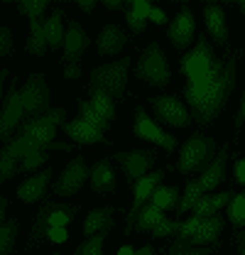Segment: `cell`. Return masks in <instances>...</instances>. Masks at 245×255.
Returning a JSON list of instances; mask_svg holds the SVG:
<instances>
[{
	"label": "cell",
	"mask_w": 245,
	"mask_h": 255,
	"mask_svg": "<svg viewBox=\"0 0 245 255\" xmlns=\"http://www.w3.org/2000/svg\"><path fill=\"white\" fill-rule=\"evenodd\" d=\"M64 132L76 142V145H93V142H108L106 137H103V132L101 130H96L91 128L89 123H84L81 118H76V121H71V123H64Z\"/></svg>",
	"instance_id": "cell-19"
},
{
	"label": "cell",
	"mask_w": 245,
	"mask_h": 255,
	"mask_svg": "<svg viewBox=\"0 0 245 255\" xmlns=\"http://www.w3.org/2000/svg\"><path fill=\"white\" fill-rule=\"evenodd\" d=\"M214 155H216V140L194 132L186 145L182 147V155H179V162H177V169L182 174H194V172H204L211 162H214Z\"/></svg>",
	"instance_id": "cell-2"
},
{
	"label": "cell",
	"mask_w": 245,
	"mask_h": 255,
	"mask_svg": "<svg viewBox=\"0 0 245 255\" xmlns=\"http://www.w3.org/2000/svg\"><path fill=\"white\" fill-rule=\"evenodd\" d=\"M47 0H22V2H17V10L22 12V15H27L30 20H39V15L47 10Z\"/></svg>",
	"instance_id": "cell-35"
},
{
	"label": "cell",
	"mask_w": 245,
	"mask_h": 255,
	"mask_svg": "<svg viewBox=\"0 0 245 255\" xmlns=\"http://www.w3.org/2000/svg\"><path fill=\"white\" fill-rule=\"evenodd\" d=\"M236 243H238V251H241V255H245V236H236Z\"/></svg>",
	"instance_id": "cell-52"
},
{
	"label": "cell",
	"mask_w": 245,
	"mask_h": 255,
	"mask_svg": "<svg viewBox=\"0 0 245 255\" xmlns=\"http://www.w3.org/2000/svg\"><path fill=\"white\" fill-rule=\"evenodd\" d=\"M103 5H106L108 10H122V7H125V2H121V0H103Z\"/></svg>",
	"instance_id": "cell-48"
},
{
	"label": "cell",
	"mask_w": 245,
	"mask_h": 255,
	"mask_svg": "<svg viewBox=\"0 0 245 255\" xmlns=\"http://www.w3.org/2000/svg\"><path fill=\"white\" fill-rule=\"evenodd\" d=\"M177 199H179V189L177 187H157L152 191V199H150V204H154L157 209H174L177 206Z\"/></svg>",
	"instance_id": "cell-32"
},
{
	"label": "cell",
	"mask_w": 245,
	"mask_h": 255,
	"mask_svg": "<svg viewBox=\"0 0 245 255\" xmlns=\"http://www.w3.org/2000/svg\"><path fill=\"white\" fill-rule=\"evenodd\" d=\"M12 52V34L7 27H0V59Z\"/></svg>",
	"instance_id": "cell-41"
},
{
	"label": "cell",
	"mask_w": 245,
	"mask_h": 255,
	"mask_svg": "<svg viewBox=\"0 0 245 255\" xmlns=\"http://www.w3.org/2000/svg\"><path fill=\"white\" fill-rule=\"evenodd\" d=\"M127 66H130V57H122L121 62L96 66L91 71V84L89 86L106 91L111 98H122L125 81H127Z\"/></svg>",
	"instance_id": "cell-4"
},
{
	"label": "cell",
	"mask_w": 245,
	"mask_h": 255,
	"mask_svg": "<svg viewBox=\"0 0 245 255\" xmlns=\"http://www.w3.org/2000/svg\"><path fill=\"white\" fill-rule=\"evenodd\" d=\"M113 159H118V164L125 172V179L130 184H135L137 179H142L150 172V167L157 159V152L154 150H125V152H118Z\"/></svg>",
	"instance_id": "cell-10"
},
{
	"label": "cell",
	"mask_w": 245,
	"mask_h": 255,
	"mask_svg": "<svg viewBox=\"0 0 245 255\" xmlns=\"http://www.w3.org/2000/svg\"><path fill=\"white\" fill-rule=\"evenodd\" d=\"M79 118L84 123H89L91 128H96V130H101V132H106L111 128V123L91 106V101H79Z\"/></svg>",
	"instance_id": "cell-30"
},
{
	"label": "cell",
	"mask_w": 245,
	"mask_h": 255,
	"mask_svg": "<svg viewBox=\"0 0 245 255\" xmlns=\"http://www.w3.org/2000/svg\"><path fill=\"white\" fill-rule=\"evenodd\" d=\"M179 228H182V221H169V219H164V221H159L152 228V236L154 238H169V236H177Z\"/></svg>",
	"instance_id": "cell-37"
},
{
	"label": "cell",
	"mask_w": 245,
	"mask_h": 255,
	"mask_svg": "<svg viewBox=\"0 0 245 255\" xmlns=\"http://www.w3.org/2000/svg\"><path fill=\"white\" fill-rule=\"evenodd\" d=\"M245 123V94L241 98V111H238V116H236V130H241V126Z\"/></svg>",
	"instance_id": "cell-47"
},
{
	"label": "cell",
	"mask_w": 245,
	"mask_h": 255,
	"mask_svg": "<svg viewBox=\"0 0 245 255\" xmlns=\"http://www.w3.org/2000/svg\"><path fill=\"white\" fill-rule=\"evenodd\" d=\"M79 76H81L79 64H66L64 66V79H79Z\"/></svg>",
	"instance_id": "cell-45"
},
{
	"label": "cell",
	"mask_w": 245,
	"mask_h": 255,
	"mask_svg": "<svg viewBox=\"0 0 245 255\" xmlns=\"http://www.w3.org/2000/svg\"><path fill=\"white\" fill-rule=\"evenodd\" d=\"M47 37H44V25L39 22V20H32L30 22V37H27V44H25V49L34 54V57H44V52H47Z\"/></svg>",
	"instance_id": "cell-26"
},
{
	"label": "cell",
	"mask_w": 245,
	"mask_h": 255,
	"mask_svg": "<svg viewBox=\"0 0 245 255\" xmlns=\"http://www.w3.org/2000/svg\"><path fill=\"white\" fill-rule=\"evenodd\" d=\"M61 17H64V12L57 7V10H52L49 20H44V37H47L49 47H59L64 42V22H61Z\"/></svg>",
	"instance_id": "cell-25"
},
{
	"label": "cell",
	"mask_w": 245,
	"mask_h": 255,
	"mask_svg": "<svg viewBox=\"0 0 245 255\" xmlns=\"http://www.w3.org/2000/svg\"><path fill=\"white\" fill-rule=\"evenodd\" d=\"M49 179H52V167H44V172H39V174H34L30 179H25V182L17 187V196H20L25 204H32V201L42 199V194L47 189Z\"/></svg>",
	"instance_id": "cell-18"
},
{
	"label": "cell",
	"mask_w": 245,
	"mask_h": 255,
	"mask_svg": "<svg viewBox=\"0 0 245 255\" xmlns=\"http://www.w3.org/2000/svg\"><path fill=\"white\" fill-rule=\"evenodd\" d=\"M204 20H206L209 32L214 34V39L218 44H223L228 39V27H226V12H223V7L216 5V2H209L204 7Z\"/></svg>",
	"instance_id": "cell-21"
},
{
	"label": "cell",
	"mask_w": 245,
	"mask_h": 255,
	"mask_svg": "<svg viewBox=\"0 0 245 255\" xmlns=\"http://www.w3.org/2000/svg\"><path fill=\"white\" fill-rule=\"evenodd\" d=\"M79 206H66V204H57V201H44V206L37 211V219L32 223L30 238L32 246L42 238H47L49 228H66V223L76 216Z\"/></svg>",
	"instance_id": "cell-3"
},
{
	"label": "cell",
	"mask_w": 245,
	"mask_h": 255,
	"mask_svg": "<svg viewBox=\"0 0 245 255\" xmlns=\"http://www.w3.org/2000/svg\"><path fill=\"white\" fill-rule=\"evenodd\" d=\"M231 199H233V191L231 189L221 191V194H204V196L196 201V206H194V216L209 219V216H214L221 206H226Z\"/></svg>",
	"instance_id": "cell-23"
},
{
	"label": "cell",
	"mask_w": 245,
	"mask_h": 255,
	"mask_svg": "<svg viewBox=\"0 0 245 255\" xmlns=\"http://www.w3.org/2000/svg\"><path fill=\"white\" fill-rule=\"evenodd\" d=\"M15 172H17V159L7 155V150L2 147L0 150V184L7 182L10 177H15Z\"/></svg>",
	"instance_id": "cell-36"
},
{
	"label": "cell",
	"mask_w": 245,
	"mask_h": 255,
	"mask_svg": "<svg viewBox=\"0 0 245 255\" xmlns=\"http://www.w3.org/2000/svg\"><path fill=\"white\" fill-rule=\"evenodd\" d=\"M216 59V52L214 47H211V42L206 39V34L201 32L199 37H196V42H194V49L191 52H186L182 57V74L186 79H194V76H199V74H204Z\"/></svg>",
	"instance_id": "cell-7"
},
{
	"label": "cell",
	"mask_w": 245,
	"mask_h": 255,
	"mask_svg": "<svg viewBox=\"0 0 245 255\" xmlns=\"http://www.w3.org/2000/svg\"><path fill=\"white\" fill-rule=\"evenodd\" d=\"M162 179H164V172H150V174H145L142 179H137L135 184H132V206H130V211H127V233L135 228V219H137V214H140V209L145 206V204H150V199H152V191L162 184Z\"/></svg>",
	"instance_id": "cell-11"
},
{
	"label": "cell",
	"mask_w": 245,
	"mask_h": 255,
	"mask_svg": "<svg viewBox=\"0 0 245 255\" xmlns=\"http://www.w3.org/2000/svg\"><path fill=\"white\" fill-rule=\"evenodd\" d=\"M226 162H228V145H223V147H221V152L214 157V162L201 172L199 184H201L204 194H206V191H211V189H216V187L221 184V179L226 177Z\"/></svg>",
	"instance_id": "cell-17"
},
{
	"label": "cell",
	"mask_w": 245,
	"mask_h": 255,
	"mask_svg": "<svg viewBox=\"0 0 245 255\" xmlns=\"http://www.w3.org/2000/svg\"><path fill=\"white\" fill-rule=\"evenodd\" d=\"M236 66H238V54H233L231 59L216 57L214 64L204 74L186 79L184 101L189 103L191 118L199 126H211L226 108L228 98L236 89Z\"/></svg>",
	"instance_id": "cell-1"
},
{
	"label": "cell",
	"mask_w": 245,
	"mask_h": 255,
	"mask_svg": "<svg viewBox=\"0 0 245 255\" xmlns=\"http://www.w3.org/2000/svg\"><path fill=\"white\" fill-rule=\"evenodd\" d=\"M111 228H113V223H108V226H103L98 233H93L89 241H84L74 255H103V241L108 238V233H111Z\"/></svg>",
	"instance_id": "cell-28"
},
{
	"label": "cell",
	"mask_w": 245,
	"mask_h": 255,
	"mask_svg": "<svg viewBox=\"0 0 245 255\" xmlns=\"http://www.w3.org/2000/svg\"><path fill=\"white\" fill-rule=\"evenodd\" d=\"M20 98H22V121H30V118L47 113L49 111V89H47L44 76L42 74H30Z\"/></svg>",
	"instance_id": "cell-6"
},
{
	"label": "cell",
	"mask_w": 245,
	"mask_h": 255,
	"mask_svg": "<svg viewBox=\"0 0 245 255\" xmlns=\"http://www.w3.org/2000/svg\"><path fill=\"white\" fill-rule=\"evenodd\" d=\"M118 255H135V251H132L130 246H122L121 251H118Z\"/></svg>",
	"instance_id": "cell-53"
},
{
	"label": "cell",
	"mask_w": 245,
	"mask_h": 255,
	"mask_svg": "<svg viewBox=\"0 0 245 255\" xmlns=\"http://www.w3.org/2000/svg\"><path fill=\"white\" fill-rule=\"evenodd\" d=\"M15 236H17V221H10L0 226V255H10L15 246Z\"/></svg>",
	"instance_id": "cell-34"
},
{
	"label": "cell",
	"mask_w": 245,
	"mask_h": 255,
	"mask_svg": "<svg viewBox=\"0 0 245 255\" xmlns=\"http://www.w3.org/2000/svg\"><path fill=\"white\" fill-rule=\"evenodd\" d=\"M221 231H223V219H221L218 214L209 216V219H201L199 228H196L194 236L189 238V246H216Z\"/></svg>",
	"instance_id": "cell-16"
},
{
	"label": "cell",
	"mask_w": 245,
	"mask_h": 255,
	"mask_svg": "<svg viewBox=\"0 0 245 255\" xmlns=\"http://www.w3.org/2000/svg\"><path fill=\"white\" fill-rule=\"evenodd\" d=\"M44 159H49L47 157V150H37V152H32V155H27V157H22L20 167H17V172H32V169L42 167Z\"/></svg>",
	"instance_id": "cell-38"
},
{
	"label": "cell",
	"mask_w": 245,
	"mask_h": 255,
	"mask_svg": "<svg viewBox=\"0 0 245 255\" xmlns=\"http://www.w3.org/2000/svg\"><path fill=\"white\" fill-rule=\"evenodd\" d=\"M125 7H127V10H132L140 20H147V17H150V12H152V5H150L147 0H127V2H125Z\"/></svg>",
	"instance_id": "cell-39"
},
{
	"label": "cell",
	"mask_w": 245,
	"mask_h": 255,
	"mask_svg": "<svg viewBox=\"0 0 245 255\" xmlns=\"http://www.w3.org/2000/svg\"><path fill=\"white\" fill-rule=\"evenodd\" d=\"M150 20H152V22H157V25H164V22H167V15H164V10L152 7V12H150Z\"/></svg>",
	"instance_id": "cell-46"
},
{
	"label": "cell",
	"mask_w": 245,
	"mask_h": 255,
	"mask_svg": "<svg viewBox=\"0 0 245 255\" xmlns=\"http://www.w3.org/2000/svg\"><path fill=\"white\" fill-rule=\"evenodd\" d=\"M201 196H204L201 184H199V182H189V184H186V191H184V196L177 201V206H174L177 216L182 219V214H186L189 209H194V206H196V201H199Z\"/></svg>",
	"instance_id": "cell-31"
},
{
	"label": "cell",
	"mask_w": 245,
	"mask_h": 255,
	"mask_svg": "<svg viewBox=\"0 0 245 255\" xmlns=\"http://www.w3.org/2000/svg\"><path fill=\"white\" fill-rule=\"evenodd\" d=\"M89 94H91V106L111 123L113 118H116V103H113V98L106 94V91H101V89H93L89 86Z\"/></svg>",
	"instance_id": "cell-27"
},
{
	"label": "cell",
	"mask_w": 245,
	"mask_h": 255,
	"mask_svg": "<svg viewBox=\"0 0 245 255\" xmlns=\"http://www.w3.org/2000/svg\"><path fill=\"white\" fill-rule=\"evenodd\" d=\"M218 246H189V248H182L177 253H167V255H214Z\"/></svg>",
	"instance_id": "cell-40"
},
{
	"label": "cell",
	"mask_w": 245,
	"mask_h": 255,
	"mask_svg": "<svg viewBox=\"0 0 245 255\" xmlns=\"http://www.w3.org/2000/svg\"><path fill=\"white\" fill-rule=\"evenodd\" d=\"M89 34L84 32V27L79 22H69V30H66V37H64V62L69 64H76L81 59L84 49L89 47Z\"/></svg>",
	"instance_id": "cell-15"
},
{
	"label": "cell",
	"mask_w": 245,
	"mask_h": 255,
	"mask_svg": "<svg viewBox=\"0 0 245 255\" xmlns=\"http://www.w3.org/2000/svg\"><path fill=\"white\" fill-rule=\"evenodd\" d=\"M228 219L236 228H245V191L233 194V199L228 201Z\"/></svg>",
	"instance_id": "cell-33"
},
{
	"label": "cell",
	"mask_w": 245,
	"mask_h": 255,
	"mask_svg": "<svg viewBox=\"0 0 245 255\" xmlns=\"http://www.w3.org/2000/svg\"><path fill=\"white\" fill-rule=\"evenodd\" d=\"M167 34H169V42L177 49H186L194 42V15H191V10L186 5H182V10L177 12L174 22H169Z\"/></svg>",
	"instance_id": "cell-14"
},
{
	"label": "cell",
	"mask_w": 245,
	"mask_h": 255,
	"mask_svg": "<svg viewBox=\"0 0 245 255\" xmlns=\"http://www.w3.org/2000/svg\"><path fill=\"white\" fill-rule=\"evenodd\" d=\"M5 209H7V199L0 196V226H2V219H5Z\"/></svg>",
	"instance_id": "cell-50"
},
{
	"label": "cell",
	"mask_w": 245,
	"mask_h": 255,
	"mask_svg": "<svg viewBox=\"0 0 245 255\" xmlns=\"http://www.w3.org/2000/svg\"><path fill=\"white\" fill-rule=\"evenodd\" d=\"M233 177H236V182H238V184H245V159H238V162H236Z\"/></svg>",
	"instance_id": "cell-44"
},
{
	"label": "cell",
	"mask_w": 245,
	"mask_h": 255,
	"mask_svg": "<svg viewBox=\"0 0 245 255\" xmlns=\"http://www.w3.org/2000/svg\"><path fill=\"white\" fill-rule=\"evenodd\" d=\"M5 76H7V71L2 69V71H0V101H2V84H5Z\"/></svg>",
	"instance_id": "cell-54"
},
{
	"label": "cell",
	"mask_w": 245,
	"mask_h": 255,
	"mask_svg": "<svg viewBox=\"0 0 245 255\" xmlns=\"http://www.w3.org/2000/svg\"><path fill=\"white\" fill-rule=\"evenodd\" d=\"M150 103H152L157 118H159L162 123H167V126L186 128L191 123V116H189L186 106H184L177 96H157V98H150Z\"/></svg>",
	"instance_id": "cell-12"
},
{
	"label": "cell",
	"mask_w": 245,
	"mask_h": 255,
	"mask_svg": "<svg viewBox=\"0 0 245 255\" xmlns=\"http://www.w3.org/2000/svg\"><path fill=\"white\" fill-rule=\"evenodd\" d=\"M132 132H135L137 137H142V140H150L154 145H159L164 152H174V150H177V140L157 126L152 118L142 111V106H137V111H135V126H132Z\"/></svg>",
	"instance_id": "cell-9"
},
{
	"label": "cell",
	"mask_w": 245,
	"mask_h": 255,
	"mask_svg": "<svg viewBox=\"0 0 245 255\" xmlns=\"http://www.w3.org/2000/svg\"><path fill=\"white\" fill-rule=\"evenodd\" d=\"M238 5H241V12H243V15H245V0H241Z\"/></svg>",
	"instance_id": "cell-55"
},
{
	"label": "cell",
	"mask_w": 245,
	"mask_h": 255,
	"mask_svg": "<svg viewBox=\"0 0 245 255\" xmlns=\"http://www.w3.org/2000/svg\"><path fill=\"white\" fill-rule=\"evenodd\" d=\"M89 179H91L93 191H116V174H113V167L108 159H101L93 164V169L89 172Z\"/></svg>",
	"instance_id": "cell-22"
},
{
	"label": "cell",
	"mask_w": 245,
	"mask_h": 255,
	"mask_svg": "<svg viewBox=\"0 0 245 255\" xmlns=\"http://www.w3.org/2000/svg\"><path fill=\"white\" fill-rule=\"evenodd\" d=\"M125 20H127V25H130V30L135 32V34H140V32H145V20H140L132 10H127L125 7Z\"/></svg>",
	"instance_id": "cell-42"
},
{
	"label": "cell",
	"mask_w": 245,
	"mask_h": 255,
	"mask_svg": "<svg viewBox=\"0 0 245 255\" xmlns=\"http://www.w3.org/2000/svg\"><path fill=\"white\" fill-rule=\"evenodd\" d=\"M79 7H81L84 12H93V7H96V0H79Z\"/></svg>",
	"instance_id": "cell-49"
},
{
	"label": "cell",
	"mask_w": 245,
	"mask_h": 255,
	"mask_svg": "<svg viewBox=\"0 0 245 255\" xmlns=\"http://www.w3.org/2000/svg\"><path fill=\"white\" fill-rule=\"evenodd\" d=\"M47 238L54 241V243H64L69 236H66V228H49V231H47Z\"/></svg>",
	"instance_id": "cell-43"
},
{
	"label": "cell",
	"mask_w": 245,
	"mask_h": 255,
	"mask_svg": "<svg viewBox=\"0 0 245 255\" xmlns=\"http://www.w3.org/2000/svg\"><path fill=\"white\" fill-rule=\"evenodd\" d=\"M22 123V98L17 91V84L10 81V89H7V98L2 103V111H0V140L7 145L12 140V132L20 128Z\"/></svg>",
	"instance_id": "cell-8"
},
{
	"label": "cell",
	"mask_w": 245,
	"mask_h": 255,
	"mask_svg": "<svg viewBox=\"0 0 245 255\" xmlns=\"http://www.w3.org/2000/svg\"><path fill=\"white\" fill-rule=\"evenodd\" d=\"M96 44H98V52L101 54H118L122 47L127 44V34L121 30V27H116V25H106L101 34H98V39H96Z\"/></svg>",
	"instance_id": "cell-20"
},
{
	"label": "cell",
	"mask_w": 245,
	"mask_h": 255,
	"mask_svg": "<svg viewBox=\"0 0 245 255\" xmlns=\"http://www.w3.org/2000/svg\"><path fill=\"white\" fill-rule=\"evenodd\" d=\"M52 255H59V253H52Z\"/></svg>",
	"instance_id": "cell-56"
},
{
	"label": "cell",
	"mask_w": 245,
	"mask_h": 255,
	"mask_svg": "<svg viewBox=\"0 0 245 255\" xmlns=\"http://www.w3.org/2000/svg\"><path fill=\"white\" fill-rule=\"evenodd\" d=\"M135 76L150 81L152 86H167V84H169L172 69H169L167 57H164V52H162V47H159L157 42H152V44L142 52V57H140V62H137V69H135Z\"/></svg>",
	"instance_id": "cell-5"
},
{
	"label": "cell",
	"mask_w": 245,
	"mask_h": 255,
	"mask_svg": "<svg viewBox=\"0 0 245 255\" xmlns=\"http://www.w3.org/2000/svg\"><path fill=\"white\" fill-rule=\"evenodd\" d=\"M135 255H157V253H154L152 246H142L140 251H135Z\"/></svg>",
	"instance_id": "cell-51"
},
{
	"label": "cell",
	"mask_w": 245,
	"mask_h": 255,
	"mask_svg": "<svg viewBox=\"0 0 245 255\" xmlns=\"http://www.w3.org/2000/svg\"><path fill=\"white\" fill-rule=\"evenodd\" d=\"M89 179V167L84 157H74L61 172V179L54 184V194L57 196H71L84 187V182Z\"/></svg>",
	"instance_id": "cell-13"
},
{
	"label": "cell",
	"mask_w": 245,
	"mask_h": 255,
	"mask_svg": "<svg viewBox=\"0 0 245 255\" xmlns=\"http://www.w3.org/2000/svg\"><path fill=\"white\" fill-rule=\"evenodd\" d=\"M113 214H116L113 206H103V209H93V211H89V216H86V221H84V236L91 238L93 233H98L103 226L113 223V219H111Z\"/></svg>",
	"instance_id": "cell-24"
},
{
	"label": "cell",
	"mask_w": 245,
	"mask_h": 255,
	"mask_svg": "<svg viewBox=\"0 0 245 255\" xmlns=\"http://www.w3.org/2000/svg\"><path fill=\"white\" fill-rule=\"evenodd\" d=\"M159 221H164V211L157 209L154 204H145V206L140 209L137 219H135V228H137V231H152Z\"/></svg>",
	"instance_id": "cell-29"
}]
</instances>
